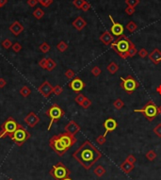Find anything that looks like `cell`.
I'll return each mask as SVG.
<instances>
[{
  "label": "cell",
  "instance_id": "cell-1",
  "mask_svg": "<svg viewBox=\"0 0 161 180\" xmlns=\"http://www.w3.org/2000/svg\"><path fill=\"white\" fill-rule=\"evenodd\" d=\"M73 158L84 169L90 170L102 158V153L90 142L86 141L73 153Z\"/></svg>",
  "mask_w": 161,
  "mask_h": 180
},
{
  "label": "cell",
  "instance_id": "cell-2",
  "mask_svg": "<svg viewBox=\"0 0 161 180\" xmlns=\"http://www.w3.org/2000/svg\"><path fill=\"white\" fill-rule=\"evenodd\" d=\"M131 45H134V44L124 34L116 39V41H113V43L110 44L111 48L124 60H126L128 58V51Z\"/></svg>",
  "mask_w": 161,
  "mask_h": 180
},
{
  "label": "cell",
  "instance_id": "cell-3",
  "mask_svg": "<svg viewBox=\"0 0 161 180\" xmlns=\"http://www.w3.org/2000/svg\"><path fill=\"white\" fill-rule=\"evenodd\" d=\"M19 124L12 117H9L0 127V139H5L6 137H10L18 128Z\"/></svg>",
  "mask_w": 161,
  "mask_h": 180
},
{
  "label": "cell",
  "instance_id": "cell-4",
  "mask_svg": "<svg viewBox=\"0 0 161 180\" xmlns=\"http://www.w3.org/2000/svg\"><path fill=\"white\" fill-rule=\"evenodd\" d=\"M135 112H140L142 113L144 117H146V119L149 122H153L154 119L157 118V116L158 115L157 112V107L156 106V104L154 103L153 100H149L144 106H143L142 108H137L134 110Z\"/></svg>",
  "mask_w": 161,
  "mask_h": 180
},
{
  "label": "cell",
  "instance_id": "cell-5",
  "mask_svg": "<svg viewBox=\"0 0 161 180\" xmlns=\"http://www.w3.org/2000/svg\"><path fill=\"white\" fill-rule=\"evenodd\" d=\"M30 137H31V134L29 133V131H27L24 126L19 124L18 128L16 129V131L10 138L17 146L21 147L27 140H29Z\"/></svg>",
  "mask_w": 161,
  "mask_h": 180
},
{
  "label": "cell",
  "instance_id": "cell-6",
  "mask_svg": "<svg viewBox=\"0 0 161 180\" xmlns=\"http://www.w3.org/2000/svg\"><path fill=\"white\" fill-rule=\"evenodd\" d=\"M50 176H52L56 180H62L64 178L70 177L71 176V171L62 163V162H57L55 164L52 169L49 172Z\"/></svg>",
  "mask_w": 161,
  "mask_h": 180
},
{
  "label": "cell",
  "instance_id": "cell-7",
  "mask_svg": "<svg viewBox=\"0 0 161 180\" xmlns=\"http://www.w3.org/2000/svg\"><path fill=\"white\" fill-rule=\"evenodd\" d=\"M45 115L47 117L50 118V124L48 125V130L51 129V126L55 123V122H57L60 119H61L63 116H64V110H63L57 104H53L51 105L50 108L45 111Z\"/></svg>",
  "mask_w": 161,
  "mask_h": 180
},
{
  "label": "cell",
  "instance_id": "cell-8",
  "mask_svg": "<svg viewBox=\"0 0 161 180\" xmlns=\"http://www.w3.org/2000/svg\"><path fill=\"white\" fill-rule=\"evenodd\" d=\"M121 81H122L121 82V88L128 94H132L134 91L140 87V83L130 75L126 77H121Z\"/></svg>",
  "mask_w": 161,
  "mask_h": 180
},
{
  "label": "cell",
  "instance_id": "cell-9",
  "mask_svg": "<svg viewBox=\"0 0 161 180\" xmlns=\"http://www.w3.org/2000/svg\"><path fill=\"white\" fill-rule=\"evenodd\" d=\"M49 146L54 150V152L57 156H63L68 151V149L65 147V145L62 143V142L60 141V139L59 138L57 135H54L52 138H50Z\"/></svg>",
  "mask_w": 161,
  "mask_h": 180
},
{
  "label": "cell",
  "instance_id": "cell-10",
  "mask_svg": "<svg viewBox=\"0 0 161 180\" xmlns=\"http://www.w3.org/2000/svg\"><path fill=\"white\" fill-rule=\"evenodd\" d=\"M59 138L60 139V141L62 142V143L65 145V147L69 150L70 149L74 143H76L77 140L76 139V137L69 134L67 132H64V133H60V134L57 135Z\"/></svg>",
  "mask_w": 161,
  "mask_h": 180
},
{
  "label": "cell",
  "instance_id": "cell-11",
  "mask_svg": "<svg viewBox=\"0 0 161 180\" xmlns=\"http://www.w3.org/2000/svg\"><path fill=\"white\" fill-rule=\"evenodd\" d=\"M53 89H54V87L49 83V81L45 80V81H43V82L42 83V85L39 86L38 91L44 98H48L50 96V94L53 92Z\"/></svg>",
  "mask_w": 161,
  "mask_h": 180
},
{
  "label": "cell",
  "instance_id": "cell-12",
  "mask_svg": "<svg viewBox=\"0 0 161 180\" xmlns=\"http://www.w3.org/2000/svg\"><path fill=\"white\" fill-rule=\"evenodd\" d=\"M69 87H70V89H71L74 92L79 94V92L84 89L85 83L81 80V78H80V77H74V78L71 81L70 83H69Z\"/></svg>",
  "mask_w": 161,
  "mask_h": 180
},
{
  "label": "cell",
  "instance_id": "cell-13",
  "mask_svg": "<svg viewBox=\"0 0 161 180\" xmlns=\"http://www.w3.org/2000/svg\"><path fill=\"white\" fill-rule=\"evenodd\" d=\"M108 17H109V19H110V21H111V23H112V27H111V28H110L111 34H112V35H114V36H116V37L122 36L123 34H124V27L121 25L120 23H116V22H115V21L113 20V18H112L111 15H108Z\"/></svg>",
  "mask_w": 161,
  "mask_h": 180
},
{
  "label": "cell",
  "instance_id": "cell-14",
  "mask_svg": "<svg viewBox=\"0 0 161 180\" xmlns=\"http://www.w3.org/2000/svg\"><path fill=\"white\" fill-rule=\"evenodd\" d=\"M24 121H25V123L29 127H34V126L37 125L40 123L41 119H40V117L35 112L31 111V112H29L26 116Z\"/></svg>",
  "mask_w": 161,
  "mask_h": 180
},
{
  "label": "cell",
  "instance_id": "cell-15",
  "mask_svg": "<svg viewBox=\"0 0 161 180\" xmlns=\"http://www.w3.org/2000/svg\"><path fill=\"white\" fill-rule=\"evenodd\" d=\"M9 30L14 36H19L20 34L24 31V26H23L19 21H14L12 24L9 27Z\"/></svg>",
  "mask_w": 161,
  "mask_h": 180
},
{
  "label": "cell",
  "instance_id": "cell-16",
  "mask_svg": "<svg viewBox=\"0 0 161 180\" xmlns=\"http://www.w3.org/2000/svg\"><path fill=\"white\" fill-rule=\"evenodd\" d=\"M117 126H118L117 122L115 121L113 118H108V119H107V120L104 122V127L106 128V132H105L104 135L107 136L108 132L114 131L115 129L117 128Z\"/></svg>",
  "mask_w": 161,
  "mask_h": 180
},
{
  "label": "cell",
  "instance_id": "cell-17",
  "mask_svg": "<svg viewBox=\"0 0 161 180\" xmlns=\"http://www.w3.org/2000/svg\"><path fill=\"white\" fill-rule=\"evenodd\" d=\"M80 130V125H77L74 121H70L65 126V132L73 136H76V133Z\"/></svg>",
  "mask_w": 161,
  "mask_h": 180
},
{
  "label": "cell",
  "instance_id": "cell-18",
  "mask_svg": "<svg viewBox=\"0 0 161 180\" xmlns=\"http://www.w3.org/2000/svg\"><path fill=\"white\" fill-rule=\"evenodd\" d=\"M148 56H149V59H150V60L154 63V64L157 65L161 61V51L157 48L154 49Z\"/></svg>",
  "mask_w": 161,
  "mask_h": 180
},
{
  "label": "cell",
  "instance_id": "cell-19",
  "mask_svg": "<svg viewBox=\"0 0 161 180\" xmlns=\"http://www.w3.org/2000/svg\"><path fill=\"white\" fill-rule=\"evenodd\" d=\"M99 39L105 45H110L113 43V41H114L113 35L108 30H106L104 33H103Z\"/></svg>",
  "mask_w": 161,
  "mask_h": 180
},
{
  "label": "cell",
  "instance_id": "cell-20",
  "mask_svg": "<svg viewBox=\"0 0 161 180\" xmlns=\"http://www.w3.org/2000/svg\"><path fill=\"white\" fill-rule=\"evenodd\" d=\"M86 26H87V23H86V21L82 18L81 16H78L77 18H76L73 22V27L78 31L82 30Z\"/></svg>",
  "mask_w": 161,
  "mask_h": 180
},
{
  "label": "cell",
  "instance_id": "cell-21",
  "mask_svg": "<svg viewBox=\"0 0 161 180\" xmlns=\"http://www.w3.org/2000/svg\"><path fill=\"white\" fill-rule=\"evenodd\" d=\"M120 168H121V170H122L124 173H131L132 171L135 169V164H131V163H129L128 161L124 160V163L121 164Z\"/></svg>",
  "mask_w": 161,
  "mask_h": 180
},
{
  "label": "cell",
  "instance_id": "cell-22",
  "mask_svg": "<svg viewBox=\"0 0 161 180\" xmlns=\"http://www.w3.org/2000/svg\"><path fill=\"white\" fill-rule=\"evenodd\" d=\"M107 70L109 73H110L111 75H114L115 73H117V72L119 71V65L117 64L116 62L111 61V62L107 65Z\"/></svg>",
  "mask_w": 161,
  "mask_h": 180
},
{
  "label": "cell",
  "instance_id": "cell-23",
  "mask_svg": "<svg viewBox=\"0 0 161 180\" xmlns=\"http://www.w3.org/2000/svg\"><path fill=\"white\" fill-rule=\"evenodd\" d=\"M56 67H57L56 61L53 59H51V58H48L47 62H46V67H45V70H47L48 72H52Z\"/></svg>",
  "mask_w": 161,
  "mask_h": 180
},
{
  "label": "cell",
  "instance_id": "cell-24",
  "mask_svg": "<svg viewBox=\"0 0 161 180\" xmlns=\"http://www.w3.org/2000/svg\"><path fill=\"white\" fill-rule=\"evenodd\" d=\"M93 173H95V176H96L97 177H102V176L106 173V169H105V168L103 167V166L99 165V166H97V167L95 168L94 171H93Z\"/></svg>",
  "mask_w": 161,
  "mask_h": 180
},
{
  "label": "cell",
  "instance_id": "cell-25",
  "mask_svg": "<svg viewBox=\"0 0 161 180\" xmlns=\"http://www.w3.org/2000/svg\"><path fill=\"white\" fill-rule=\"evenodd\" d=\"M19 92H20V94L23 96V97H27V96H29L30 95V94H31V90L28 88L27 86H23L22 88L20 89V91H19Z\"/></svg>",
  "mask_w": 161,
  "mask_h": 180
},
{
  "label": "cell",
  "instance_id": "cell-26",
  "mask_svg": "<svg viewBox=\"0 0 161 180\" xmlns=\"http://www.w3.org/2000/svg\"><path fill=\"white\" fill-rule=\"evenodd\" d=\"M125 28H126V30H127L130 33H133V32H135V31L137 30V26L136 25V23H135L134 21H129V22L127 23V25H126Z\"/></svg>",
  "mask_w": 161,
  "mask_h": 180
},
{
  "label": "cell",
  "instance_id": "cell-27",
  "mask_svg": "<svg viewBox=\"0 0 161 180\" xmlns=\"http://www.w3.org/2000/svg\"><path fill=\"white\" fill-rule=\"evenodd\" d=\"M33 16L35 17L37 20H40L44 16V11L41 8H37L35 10L33 11Z\"/></svg>",
  "mask_w": 161,
  "mask_h": 180
},
{
  "label": "cell",
  "instance_id": "cell-28",
  "mask_svg": "<svg viewBox=\"0 0 161 180\" xmlns=\"http://www.w3.org/2000/svg\"><path fill=\"white\" fill-rule=\"evenodd\" d=\"M57 49L60 52H61V53H63V52H65L68 49V44L64 42V41H61V42H60L57 44Z\"/></svg>",
  "mask_w": 161,
  "mask_h": 180
},
{
  "label": "cell",
  "instance_id": "cell-29",
  "mask_svg": "<svg viewBox=\"0 0 161 180\" xmlns=\"http://www.w3.org/2000/svg\"><path fill=\"white\" fill-rule=\"evenodd\" d=\"M157 155L154 150H149L148 152L146 153V159L148 160H150V161H154V159H157Z\"/></svg>",
  "mask_w": 161,
  "mask_h": 180
},
{
  "label": "cell",
  "instance_id": "cell-30",
  "mask_svg": "<svg viewBox=\"0 0 161 180\" xmlns=\"http://www.w3.org/2000/svg\"><path fill=\"white\" fill-rule=\"evenodd\" d=\"M113 106H114V108H116L117 110H120L121 108H124V101H123L122 99H121V98H118V99H116V100L114 101Z\"/></svg>",
  "mask_w": 161,
  "mask_h": 180
},
{
  "label": "cell",
  "instance_id": "cell-31",
  "mask_svg": "<svg viewBox=\"0 0 161 180\" xmlns=\"http://www.w3.org/2000/svg\"><path fill=\"white\" fill-rule=\"evenodd\" d=\"M50 48H51V46L46 42L43 43L41 45H40V50H41V52H43V53H48L50 51Z\"/></svg>",
  "mask_w": 161,
  "mask_h": 180
},
{
  "label": "cell",
  "instance_id": "cell-32",
  "mask_svg": "<svg viewBox=\"0 0 161 180\" xmlns=\"http://www.w3.org/2000/svg\"><path fill=\"white\" fill-rule=\"evenodd\" d=\"M12 42L10 40V39H5L3 42L1 43V45H2V47L4 48V49H10V48H11V46H12Z\"/></svg>",
  "mask_w": 161,
  "mask_h": 180
},
{
  "label": "cell",
  "instance_id": "cell-33",
  "mask_svg": "<svg viewBox=\"0 0 161 180\" xmlns=\"http://www.w3.org/2000/svg\"><path fill=\"white\" fill-rule=\"evenodd\" d=\"M64 75L68 79H74V77H76V74H74V72L72 70V69H68V70H66Z\"/></svg>",
  "mask_w": 161,
  "mask_h": 180
},
{
  "label": "cell",
  "instance_id": "cell-34",
  "mask_svg": "<svg viewBox=\"0 0 161 180\" xmlns=\"http://www.w3.org/2000/svg\"><path fill=\"white\" fill-rule=\"evenodd\" d=\"M85 99H86V96L85 95H83L82 94H78L76 96V98H74V101H76L78 104V105H81Z\"/></svg>",
  "mask_w": 161,
  "mask_h": 180
},
{
  "label": "cell",
  "instance_id": "cell-35",
  "mask_svg": "<svg viewBox=\"0 0 161 180\" xmlns=\"http://www.w3.org/2000/svg\"><path fill=\"white\" fill-rule=\"evenodd\" d=\"M84 3H85V0H74L73 1V5L74 7L76 9H80V10H81Z\"/></svg>",
  "mask_w": 161,
  "mask_h": 180
},
{
  "label": "cell",
  "instance_id": "cell-36",
  "mask_svg": "<svg viewBox=\"0 0 161 180\" xmlns=\"http://www.w3.org/2000/svg\"><path fill=\"white\" fill-rule=\"evenodd\" d=\"M62 91H63V88H62L61 86H60V85H56L54 87V89H53V94H55L56 95L61 94Z\"/></svg>",
  "mask_w": 161,
  "mask_h": 180
},
{
  "label": "cell",
  "instance_id": "cell-37",
  "mask_svg": "<svg viewBox=\"0 0 161 180\" xmlns=\"http://www.w3.org/2000/svg\"><path fill=\"white\" fill-rule=\"evenodd\" d=\"M80 106H81L84 109H87V108H89L90 106H91V101L89 99V98H87V97H86V99L83 101V103L81 104V105H80Z\"/></svg>",
  "mask_w": 161,
  "mask_h": 180
},
{
  "label": "cell",
  "instance_id": "cell-38",
  "mask_svg": "<svg viewBox=\"0 0 161 180\" xmlns=\"http://www.w3.org/2000/svg\"><path fill=\"white\" fill-rule=\"evenodd\" d=\"M125 3L127 4L128 7H136L137 5L140 4V0H125Z\"/></svg>",
  "mask_w": 161,
  "mask_h": 180
},
{
  "label": "cell",
  "instance_id": "cell-39",
  "mask_svg": "<svg viewBox=\"0 0 161 180\" xmlns=\"http://www.w3.org/2000/svg\"><path fill=\"white\" fill-rule=\"evenodd\" d=\"M101 73H102V71H101V69L98 67V66H94L93 69H91V74H93L94 77H99V75H101Z\"/></svg>",
  "mask_w": 161,
  "mask_h": 180
},
{
  "label": "cell",
  "instance_id": "cell-40",
  "mask_svg": "<svg viewBox=\"0 0 161 180\" xmlns=\"http://www.w3.org/2000/svg\"><path fill=\"white\" fill-rule=\"evenodd\" d=\"M136 54H137V48H136V46H135V44L134 45H131L130 46V49H129V51H128V57H134Z\"/></svg>",
  "mask_w": 161,
  "mask_h": 180
},
{
  "label": "cell",
  "instance_id": "cell-41",
  "mask_svg": "<svg viewBox=\"0 0 161 180\" xmlns=\"http://www.w3.org/2000/svg\"><path fill=\"white\" fill-rule=\"evenodd\" d=\"M11 48H12L13 52H15V53H19V52L22 50V45L19 43H14L12 44V46H11Z\"/></svg>",
  "mask_w": 161,
  "mask_h": 180
},
{
  "label": "cell",
  "instance_id": "cell-42",
  "mask_svg": "<svg viewBox=\"0 0 161 180\" xmlns=\"http://www.w3.org/2000/svg\"><path fill=\"white\" fill-rule=\"evenodd\" d=\"M106 141H107V139H106V136L103 134V135H100V136H98L96 138V142H97V143H99L100 145H103L104 143H106Z\"/></svg>",
  "mask_w": 161,
  "mask_h": 180
},
{
  "label": "cell",
  "instance_id": "cell-43",
  "mask_svg": "<svg viewBox=\"0 0 161 180\" xmlns=\"http://www.w3.org/2000/svg\"><path fill=\"white\" fill-rule=\"evenodd\" d=\"M154 133L158 138H161V124H158V125H156V127L154 128Z\"/></svg>",
  "mask_w": 161,
  "mask_h": 180
},
{
  "label": "cell",
  "instance_id": "cell-44",
  "mask_svg": "<svg viewBox=\"0 0 161 180\" xmlns=\"http://www.w3.org/2000/svg\"><path fill=\"white\" fill-rule=\"evenodd\" d=\"M137 54H139V56L140 58H142V59H144V58H146L149 55L148 54V51L145 48H141L139 52H137Z\"/></svg>",
  "mask_w": 161,
  "mask_h": 180
},
{
  "label": "cell",
  "instance_id": "cell-45",
  "mask_svg": "<svg viewBox=\"0 0 161 180\" xmlns=\"http://www.w3.org/2000/svg\"><path fill=\"white\" fill-rule=\"evenodd\" d=\"M126 161H128L129 163H131V164H135V162L137 161V159L135 158V156H133V155H129L127 158H126V159H125Z\"/></svg>",
  "mask_w": 161,
  "mask_h": 180
},
{
  "label": "cell",
  "instance_id": "cell-46",
  "mask_svg": "<svg viewBox=\"0 0 161 180\" xmlns=\"http://www.w3.org/2000/svg\"><path fill=\"white\" fill-rule=\"evenodd\" d=\"M125 13L127 15H133L135 13V8L134 7H127L125 9Z\"/></svg>",
  "mask_w": 161,
  "mask_h": 180
},
{
  "label": "cell",
  "instance_id": "cell-47",
  "mask_svg": "<svg viewBox=\"0 0 161 180\" xmlns=\"http://www.w3.org/2000/svg\"><path fill=\"white\" fill-rule=\"evenodd\" d=\"M53 3V0H43V1L40 3L42 6H43V7H45V8H47V7H49V6Z\"/></svg>",
  "mask_w": 161,
  "mask_h": 180
},
{
  "label": "cell",
  "instance_id": "cell-48",
  "mask_svg": "<svg viewBox=\"0 0 161 180\" xmlns=\"http://www.w3.org/2000/svg\"><path fill=\"white\" fill-rule=\"evenodd\" d=\"M90 9V4L89 2H87V1H85V3L83 4L82 8H81V10L83 11H88Z\"/></svg>",
  "mask_w": 161,
  "mask_h": 180
},
{
  "label": "cell",
  "instance_id": "cell-49",
  "mask_svg": "<svg viewBox=\"0 0 161 180\" xmlns=\"http://www.w3.org/2000/svg\"><path fill=\"white\" fill-rule=\"evenodd\" d=\"M46 62H47V59H42L39 61V65L43 69H45V67H46Z\"/></svg>",
  "mask_w": 161,
  "mask_h": 180
},
{
  "label": "cell",
  "instance_id": "cell-50",
  "mask_svg": "<svg viewBox=\"0 0 161 180\" xmlns=\"http://www.w3.org/2000/svg\"><path fill=\"white\" fill-rule=\"evenodd\" d=\"M27 5L29 6V7H35V6L39 3L37 0H27Z\"/></svg>",
  "mask_w": 161,
  "mask_h": 180
},
{
  "label": "cell",
  "instance_id": "cell-51",
  "mask_svg": "<svg viewBox=\"0 0 161 180\" xmlns=\"http://www.w3.org/2000/svg\"><path fill=\"white\" fill-rule=\"evenodd\" d=\"M6 85H7V81H6L4 78L0 77V89H3Z\"/></svg>",
  "mask_w": 161,
  "mask_h": 180
},
{
  "label": "cell",
  "instance_id": "cell-52",
  "mask_svg": "<svg viewBox=\"0 0 161 180\" xmlns=\"http://www.w3.org/2000/svg\"><path fill=\"white\" fill-rule=\"evenodd\" d=\"M7 3H8V0H0V8L4 7Z\"/></svg>",
  "mask_w": 161,
  "mask_h": 180
},
{
  "label": "cell",
  "instance_id": "cell-53",
  "mask_svg": "<svg viewBox=\"0 0 161 180\" xmlns=\"http://www.w3.org/2000/svg\"><path fill=\"white\" fill-rule=\"evenodd\" d=\"M156 91H157V94H158L159 95H161V84H160V85H158V86L157 87Z\"/></svg>",
  "mask_w": 161,
  "mask_h": 180
},
{
  "label": "cell",
  "instance_id": "cell-54",
  "mask_svg": "<svg viewBox=\"0 0 161 180\" xmlns=\"http://www.w3.org/2000/svg\"><path fill=\"white\" fill-rule=\"evenodd\" d=\"M157 112H158V114H161V106L157 107Z\"/></svg>",
  "mask_w": 161,
  "mask_h": 180
},
{
  "label": "cell",
  "instance_id": "cell-55",
  "mask_svg": "<svg viewBox=\"0 0 161 180\" xmlns=\"http://www.w3.org/2000/svg\"><path fill=\"white\" fill-rule=\"evenodd\" d=\"M62 180H73L71 177H67V178H64V179H62Z\"/></svg>",
  "mask_w": 161,
  "mask_h": 180
},
{
  "label": "cell",
  "instance_id": "cell-56",
  "mask_svg": "<svg viewBox=\"0 0 161 180\" xmlns=\"http://www.w3.org/2000/svg\"><path fill=\"white\" fill-rule=\"evenodd\" d=\"M37 1H38V2H39V3H41V2H42V1H43V0H37Z\"/></svg>",
  "mask_w": 161,
  "mask_h": 180
},
{
  "label": "cell",
  "instance_id": "cell-57",
  "mask_svg": "<svg viewBox=\"0 0 161 180\" xmlns=\"http://www.w3.org/2000/svg\"><path fill=\"white\" fill-rule=\"evenodd\" d=\"M7 180H12V179H10V178H8Z\"/></svg>",
  "mask_w": 161,
  "mask_h": 180
}]
</instances>
